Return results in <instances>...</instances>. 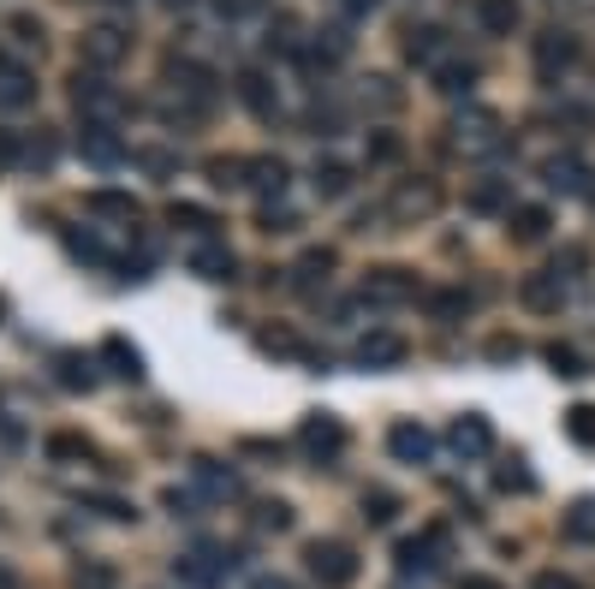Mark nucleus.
I'll return each instance as SVG.
<instances>
[{
    "mask_svg": "<svg viewBox=\"0 0 595 589\" xmlns=\"http://www.w3.org/2000/svg\"><path fill=\"white\" fill-rule=\"evenodd\" d=\"M233 571H238V548H226V542H197L173 560V578L185 589H221Z\"/></svg>",
    "mask_w": 595,
    "mask_h": 589,
    "instance_id": "f257e3e1",
    "label": "nucleus"
},
{
    "mask_svg": "<svg viewBox=\"0 0 595 589\" xmlns=\"http://www.w3.org/2000/svg\"><path fill=\"white\" fill-rule=\"evenodd\" d=\"M447 131H452V149H465V155H500L506 149V126H500L495 108H465Z\"/></svg>",
    "mask_w": 595,
    "mask_h": 589,
    "instance_id": "f03ea898",
    "label": "nucleus"
},
{
    "mask_svg": "<svg viewBox=\"0 0 595 589\" xmlns=\"http://www.w3.org/2000/svg\"><path fill=\"white\" fill-rule=\"evenodd\" d=\"M72 108L84 114V126H119V114H126V96H119L101 72H78V84H72Z\"/></svg>",
    "mask_w": 595,
    "mask_h": 589,
    "instance_id": "7ed1b4c3",
    "label": "nucleus"
},
{
    "mask_svg": "<svg viewBox=\"0 0 595 589\" xmlns=\"http://www.w3.org/2000/svg\"><path fill=\"white\" fill-rule=\"evenodd\" d=\"M60 161V137L55 131H0V167H37L48 173Z\"/></svg>",
    "mask_w": 595,
    "mask_h": 589,
    "instance_id": "20e7f679",
    "label": "nucleus"
},
{
    "mask_svg": "<svg viewBox=\"0 0 595 589\" xmlns=\"http://www.w3.org/2000/svg\"><path fill=\"white\" fill-rule=\"evenodd\" d=\"M435 209H441V185H435V179H399L381 215L399 220V227H417V220H429Z\"/></svg>",
    "mask_w": 595,
    "mask_h": 589,
    "instance_id": "39448f33",
    "label": "nucleus"
},
{
    "mask_svg": "<svg viewBox=\"0 0 595 589\" xmlns=\"http://www.w3.org/2000/svg\"><path fill=\"white\" fill-rule=\"evenodd\" d=\"M304 560H310V578H316L322 589H345V583L358 578V553L345 548V542H334V536L310 542V548H304Z\"/></svg>",
    "mask_w": 595,
    "mask_h": 589,
    "instance_id": "423d86ee",
    "label": "nucleus"
},
{
    "mask_svg": "<svg viewBox=\"0 0 595 589\" xmlns=\"http://www.w3.org/2000/svg\"><path fill=\"white\" fill-rule=\"evenodd\" d=\"M441 560H447V530L406 536V542L393 548V566H399V578H429V571H441Z\"/></svg>",
    "mask_w": 595,
    "mask_h": 589,
    "instance_id": "0eeeda50",
    "label": "nucleus"
},
{
    "mask_svg": "<svg viewBox=\"0 0 595 589\" xmlns=\"http://www.w3.org/2000/svg\"><path fill=\"white\" fill-rule=\"evenodd\" d=\"M298 446H304L316 464H334V459L345 453V423L328 418V411H310V418L298 423Z\"/></svg>",
    "mask_w": 595,
    "mask_h": 589,
    "instance_id": "6e6552de",
    "label": "nucleus"
},
{
    "mask_svg": "<svg viewBox=\"0 0 595 589\" xmlns=\"http://www.w3.org/2000/svg\"><path fill=\"white\" fill-rule=\"evenodd\" d=\"M126 55H131V37L119 24H90L84 30V66H90V72H114Z\"/></svg>",
    "mask_w": 595,
    "mask_h": 589,
    "instance_id": "1a4fd4ad",
    "label": "nucleus"
},
{
    "mask_svg": "<svg viewBox=\"0 0 595 589\" xmlns=\"http://www.w3.org/2000/svg\"><path fill=\"white\" fill-rule=\"evenodd\" d=\"M191 489H197V500H215V507H226V500H238V471L221 459H191Z\"/></svg>",
    "mask_w": 595,
    "mask_h": 589,
    "instance_id": "9d476101",
    "label": "nucleus"
},
{
    "mask_svg": "<svg viewBox=\"0 0 595 589\" xmlns=\"http://www.w3.org/2000/svg\"><path fill=\"white\" fill-rule=\"evenodd\" d=\"M447 446H452L459 459H488V453H495V429H488L482 411H465V418H452Z\"/></svg>",
    "mask_w": 595,
    "mask_h": 589,
    "instance_id": "9b49d317",
    "label": "nucleus"
},
{
    "mask_svg": "<svg viewBox=\"0 0 595 589\" xmlns=\"http://www.w3.org/2000/svg\"><path fill=\"white\" fill-rule=\"evenodd\" d=\"M518 298H524V310H536V316H559V304H566V281H559V268L524 274Z\"/></svg>",
    "mask_w": 595,
    "mask_h": 589,
    "instance_id": "f8f14e48",
    "label": "nucleus"
},
{
    "mask_svg": "<svg viewBox=\"0 0 595 589\" xmlns=\"http://www.w3.org/2000/svg\"><path fill=\"white\" fill-rule=\"evenodd\" d=\"M363 298L370 304H411L417 298V274L411 268H370L363 274Z\"/></svg>",
    "mask_w": 595,
    "mask_h": 589,
    "instance_id": "ddd939ff",
    "label": "nucleus"
},
{
    "mask_svg": "<svg viewBox=\"0 0 595 589\" xmlns=\"http://www.w3.org/2000/svg\"><path fill=\"white\" fill-rule=\"evenodd\" d=\"M358 363H363V370H399V363H406V334H393V327H370V334L358 340Z\"/></svg>",
    "mask_w": 595,
    "mask_h": 589,
    "instance_id": "4468645a",
    "label": "nucleus"
},
{
    "mask_svg": "<svg viewBox=\"0 0 595 589\" xmlns=\"http://www.w3.org/2000/svg\"><path fill=\"white\" fill-rule=\"evenodd\" d=\"M388 453H393L399 464H429V459H435V435H429L423 423L399 418V423L388 429Z\"/></svg>",
    "mask_w": 595,
    "mask_h": 589,
    "instance_id": "2eb2a0df",
    "label": "nucleus"
},
{
    "mask_svg": "<svg viewBox=\"0 0 595 589\" xmlns=\"http://www.w3.org/2000/svg\"><path fill=\"white\" fill-rule=\"evenodd\" d=\"M30 101H37V72L0 55V108H30Z\"/></svg>",
    "mask_w": 595,
    "mask_h": 589,
    "instance_id": "dca6fc26",
    "label": "nucleus"
},
{
    "mask_svg": "<svg viewBox=\"0 0 595 589\" xmlns=\"http://www.w3.org/2000/svg\"><path fill=\"white\" fill-rule=\"evenodd\" d=\"M584 179H589V167L577 161V155H548V161H542V185L559 190V197H577Z\"/></svg>",
    "mask_w": 595,
    "mask_h": 589,
    "instance_id": "f3484780",
    "label": "nucleus"
},
{
    "mask_svg": "<svg viewBox=\"0 0 595 589\" xmlns=\"http://www.w3.org/2000/svg\"><path fill=\"white\" fill-rule=\"evenodd\" d=\"M244 185H251L256 197H280V190L292 185V167L280 161V155H251V173H244Z\"/></svg>",
    "mask_w": 595,
    "mask_h": 589,
    "instance_id": "a211bd4d",
    "label": "nucleus"
},
{
    "mask_svg": "<svg viewBox=\"0 0 595 589\" xmlns=\"http://www.w3.org/2000/svg\"><path fill=\"white\" fill-rule=\"evenodd\" d=\"M328 274H334V251H328V245H310V251L292 263V286H298V292H322Z\"/></svg>",
    "mask_w": 595,
    "mask_h": 589,
    "instance_id": "6ab92c4d",
    "label": "nucleus"
},
{
    "mask_svg": "<svg viewBox=\"0 0 595 589\" xmlns=\"http://www.w3.org/2000/svg\"><path fill=\"white\" fill-rule=\"evenodd\" d=\"M572 60H577V37H566V30H548V37H536V72H542V78L566 72Z\"/></svg>",
    "mask_w": 595,
    "mask_h": 589,
    "instance_id": "aec40b11",
    "label": "nucleus"
},
{
    "mask_svg": "<svg viewBox=\"0 0 595 589\" xmlns=\"http://www.w3.org/2000/svg\"><path fill=\"white\" fill-rule=\"evenodd\" d=\"M470 215H513V179H477L465 190Z\"/></svg>",
    "mask_w": 595,
    "mask_h": 589,
    "instance_id": "412c9836",
    "label": "nucleus"
},
{
    "mask_svg": "<svg viewBox=\"0 0 595 589\" xmlns=\"http://www.w3.org/2000/svg\"><path fill=\"white\" fill-rule=\"evenodd\" d=\"M548 227H554V215L542 209V203H518V209L506 215V233H513L518 245H542V238H548Z\"/></svg>",
    "mask_w": 595,
    "mask_h": 589,
    "instance_id": "4be33fe9",
    "label": "nucleus"
},
{
    "mask_svg": "<svg viewBox=\"0 0 595 589\" xmlns=\"http://www.w3.org/2000/svg\"><path fill=\"white\" fill-rule=\"evenodd\" d=\"M233 90H238V101H244V108H251L256 119H274V114H280V90H274V84L262 78V72H238Z\"/></svg>",
    "mask_w": 595,
    "mask_h": 589,
    "instance_id": "5701e85b",
    "label": "nucleus"
},
{
    "mask_svg": "<svg viewBox=\"0 0 595 589\" xmlns=\"http://www.w3.org/2000/svg\"><path fill=\"white\" fill-rule=\"evenodd\" d=\"M84 209L101 220H119V227H137V197H126V190H90Z\"/></svg>",
    "mask_w": 595,
    "mask_h": 589,
    "instance_id": "b1692460",
    "label": "nucleus"
},
{
    "mask_svg": "<svg viewBox=\"0 0 595 589\" xmlns=\"http://www.w3.org/2000/svg\"><path fill=\"white\" fill-rule=\"evenodd\" d=\"M55 381H60L66 393H90V387H96V357L60 352V357H55Z\"/></svg>",
    "mask_w": 595,
    "mask_h": 589,
    "instance_id": "393cba45",
    "label": "nucleus"
},
{
    "mask_svg": "<svg viewBox=\"0 0 595 589\" xmlns=\"http://www.w3.org/2000/svg\"><path fill=\"white\" fill-rule=\"evenodd\" d=\"M167 84H173V90H179V96H191V101H197V108H203L208 96H215V72H203V66H191V60L167 66Z\"/></svg>",
    "mask_w": 595,
    "mask_h": 589,
    "instance_id": "a878e982",
    "label": "nucleus"
},
{
    "mask_svg": "<svg viewBox=\"0 0 595 589\" xmlns=\"http://www.w3.org/2000/svg\"><path fill=\"white\" fill-rule=\"evenodd\" d=\"M78 144H84V155H90L96 167H114V161H126V144H119V137H114V126H84V137H78Z\"/></svg>",
    "mask_w": 595,
    "mask_h": 589,
    "instance_id": "bb28decb",
    "label": "nucleus"
},
{
    "mask_svg": "<svg viewBox=\"0 0 595 589\" xmlns=\"http://www.w3.org/2000/svg\"><path fill=\"white\" fill-rule=\"evenodd\" d=\"M310 190H316L322 203L345 197V190H352V167H345V161H316V167H310Z\"/></svg>",
    "mask_w": 595,
    "mask_h": 589,
    "instance_id": "cd10ccee",
    "label": "nucleus"
},
{
    "mask_svg": "<svg viewBox=\"0 0 595 589\" xmlns=\"http://www.w3.org/2000/svg\"><path fill=\"white\" fill-rule=\"evenodd\" d=\"M167 227H179V233H191V238H203V245H215V215L197 209V203H173V209H167Z\"/></svg>",
    "mask_w": 595,
    "mask_h": 589,
    "instance_id": "c85d7f7f",
    "label": "nucleus"
},
{
    "mask_svg": "<svg viewBox=\"0 0 595 589\" xmlns=\"http://www.w3.org/2000/svg\"><path fill=\"white\" fill-rule=\"evenodd\" d=\"M101 363L119 375V381H144V357H137V345H126V340H101Z\"/></svg>",
    "mask_w": 595,
    "mask_h": 589,
    "instance_id": "c756f323",
    "label": "nucleus"
},
{
    "mask_svg": "<svg viewBox=\"0 0 595 589\" xmlns=\"http://www.w3.org/2000/svg\"><path fill=\"white\" fill-rule=\"evenodd\" d=\"M477 24L488 37H513L518 30V0H477Z\"/></svg>",
    "mask_w": 595,
    "mask_h": 589,
    "instance_id": "7c9ffc66",
    "label": "nucleus"
},
{
    "mask_svg": "<svg viewBox=\"0 0 595 589\" xmlns=\"http://www.w3.org/2000/svg\"><path fill=\"white\" fill-rule=\"evenodd\" d=\"M191 268H197L203 274V281H233V251H226V245H197V251H191Z\"/></svg>",
    "mask_w": 595,
    "mask_h": 589,
    "instance_id": "2f4dec72",
    "label": "nucleus"
},
{
    "mask_svg": "<svg viewBox=\"0 0 595 589\" xmlns=\"http://www.w3.org/2000/svg\"><path fill=\"white\" fill-rule=\"evenodd\" d=\"M244 173H251V155H215V161H208V185H215V190H238Z\"/></svg>",
    "mask_w": 595,
    "mask_h": 589,
    "instance_id": "473e14b6",
    "label": "nucleus"
},
{
    "mask_svg": "<svg viewBox=\"0 0 595 589\" xmlns=\"http://www.w3.org/2000/svg\"><path fill=\"white\" fill-rule=\"evenodd\" d=\"M470 84H477V66L470 60H447L441 72H435V90L441 96H470Z\"/></svg>",
    "mask_w": 595,
    "mask_h": 589,
    "instance_id": "72a5a7b5",
    "label": "nucleus"
},
{
    "mask_svg": "<svg viewBox=\"0 0 595 589\" xmlns=\"http://www.w3.org/2000/svg\"><path fill=\"white\" fill-rule=\"evenodd\" d=\"M406 60H417V66H435V60H441V30H435V24L406 30Z\"/></svg>",
    "mask_w": 595,
    "mask_h": 589,
    "instance_id": "f704fd0d",
    "label": "nucleus"
},
{
    "mask_svg": "<svg viewBox=\"0 0 595 589\" xmlns=\"http://www.w3.org/2000/svg\"><path fill=\"white\" fill-rule=\"evenodd\" d=\"M566 536H572V542H595V500H572Z\"/></svg>",
    "mask_w": 595,
    "mask_h": 589,
    "instance_id": "c9c22d12",
    "label": "nucleus"
},
{
    "mask_svg": "<svg viewBox=\"0 0 595 589\" xmlns=\"http://www.w3.org/2000/svg\"><path fill=\"white\" fill-rule=\"evenodd\" d=\"M66 251H72L78 263H96V268H108V263H114V256L101 251V245H96L90 233H78V227H66Z\"/></svg>",
    "mask_w": 595,
    "mask_h": 589,
    "instance_id": "e433bc0d",
    "label": "nucleus"
},
{
    "mask_svg": "<svg viewBox=\"0 0 595 589\" xmlns=\"http://www.w3.org/2000/svg\"><path fill=\"white\" fill-rule=\"evenodd\" d=\"M566 435L577 446H595V405H572L566 411Z\"/></svg>",
    "mask_w": 595,
    "mask_h": 589,
    "instance_id": "4c0bfd02",
    "label": "nucleus"
},
{
    "mask_svg": "<svg viewBox=\"0 0 595 589\" xmlns=\"http://www.w3.org/2000/svg\"><path fill=\"white\" fill-rule=\"evenodd\" d=\"M495 482H500V494H530V489H536V477L524 471V459L500 464V471H495Z\"/></svg>",
    "mask_w": 595,
    "mask_h": 589,
    "instance_id": "58836bf2",
    "label": "nucleus"
},
{
    "mask_svg": "<svg viewBox=\"0 0 595 589\" xmlns=\"http://www.w3.org/2000/svg\"><path fill=\"white\" fill-rule=\"evenodd\" d=\"M84 507H90V512H101V518H114V524H131V518H137V507H131V500H114V494H90V500H84Z\"/></svg>",
    "mask_w": 595,
    "mask_h": 589,
    "instance_id": "ea45409f",
    "label": "nucleus"
},
{
    "mask_svg": "<svg viewBox=\"0 0 595 589\" xmlns=\"http://www.w3.org/2000/svg\"><path fill=\"white\" fill-rule=\"evenodd\" d=\"M256 530H292V507H286V500H262V507H256Z\"/></svg>",
    "mask_w": 595,
    "mask_h": 589,
    "instance_id": "a19ab883",
    "label": "nucleus"
},
{
    "mask_svg": "<svg viewBox=\"0 0 595 589\" xmlns=\"http://www.w3.org/2000/svg\"><path fill=\"white\" fill-rule=\"evenodd\" d=\"M72 589H114V571L101 566V560H84V566L72 571Z\"/></svg>",
    "mask_w": 595,
    "mask_h": 589,
    "instance_id": "79ce46f5",
    "label": "nucleus"
},
{
    "mask_svg": "<svg viewBox=\"0 0 595 589\" xmlns=\"http://www.w3.org/2000/svg\"><path fill=\"white\" fill-rule=\"evenodd\" d=\"M7 37L25 42V48H42V24L30 19V12H12V19H7Z\"/></svg>",
    "mask_w": 595,
    "mask_h": 589,
    "instance_id": "37998d69",
    "label": "nucleus"
},
{
    "mask_svg": "<svg viewBox=\"0 0 595 589\" xmlns=\"http://www.w3.org/2000/svg\"><path fill=\"white\" fill-rule=\"evenodd\" d=\"M548 363H554V375H566V381H577V375H584V357H577L572 345H559V340L548 345Z\"/></svg>",
    "mask_w": 595,
    "mask_h": 589,
    "instance_id": "c03bdc74",
    "label": "nucleus"
},
{
    "mask_svg": "<svg viewBox=\"0 0 595 589\" xmlns=\"http://www.w3.org/2000/svg\"><path fill=\"white\" fill-rule=\"evenodd\" d=\"M429 310H435V316H441V322H459L465 310H470V298H465V292H435V298H429Z\"/></svg>",
    "mask_w": 595,
    "mask_h": 589,
    "instance_id": "a18cd8bd",
    "label": "nucleus"
},
{
    "mask_svg": "<svg viewBox=\"0 0 595 589\" xmlns=\"http://www.w3.org/2000/svg\"><path fill=\"white\" fill-rule=\"evenodd\" d=\"M162 507H167L173 518H197L203 500H197V489H167V494H162Z\"/></svg>",
    "mask_w": 595,
    "mask_h": 589,
    "instance_id": "49530a36",
    "label": "nucleus"
},
{
    "mask_svg": "<svg viewBox=\"0 0 595 589\" xmlns=\"http://www.w3.org/2000/svg\"><path fill=\"white\" fill-rule=\"evenodd\" d=\"M393 512H399L393 494H363V518H370V524H393Z\"/></svg>",
    "mask_w": 595,
    "mask_h": 589,
    "instance_id": "de8ad7c7",
    "label": "nucleus"
},
{
    "mask_svg": "<svg viewBox=\"0 0 595 589\" xmlns=\"http://www.w3.org/2000/svg\"><path fill=\"white\" fill-rule=\"evenodd\" d=\"M0 453H7V459L25 453V423L19 418H0Z\"/></svg>",
    "mask_w": 595,
    "mask_h": 589,
    "instance_id": "09e8293b",
    "label": "nucleus"
},
{
    "mask_svg": "<svg viewBox=\"0 0 595 589\" xmlns=\"http://www.w3.org/2000/svg\"><path fill=\"white\" fill-rule=\"evenodd\" d=\"M137 167H144V173H155V179H167V173L179 167V161H173L167 149H137Z\"/></svg>",
    "mask_w": 595,
    "mask_h": 589,
    "instance_id": "8fccbe9b",
    "label": "nucleus"
},
{
    "mask_svg": "<svg viewBox=\"0 0 595 589\" xmlns=\"http://www.w3.org/2000/svg\"><path fill=\"white\" fill-rule=\"evenodd\" d=\"M48 459H90V441H78V435H55V441H48Z\"/></svg>",
    "mask_w": 595,
    "mask_h": 589,
    "instance_id": "3c124183",
    "label": "nucleus"
},
{
    "mask_svg": "<svg viewBox=\"0 0 595 589\" xmlns=\"http://www.w3.org/2000/svg\"><path fill=\"white\" fill-rule=\"evenodd\" d=\"M399 149H406V144H399L393 131H375V137H370V155H375V161H399Z\"/></svg>",
    "mask_w": 595,
    "mask_h": 589,
    "instance_id": "603ef678",
    "label": "nucleus"
},
{
    "mask_svg": "<svg viewBox=\"0 0 595 589\" xmlns=\"http://www.w3.org/2000/svg\"><path fill=\"white\" fill-rule=\"evenodd\" d=\"M256 7H262V0H215V12H221L226 24H233V19H251Z\"/></svg>",
    "mask_w": 595,
    "mask_h": 589,
    "instance_id": "864d4df0",
    "label": "nucleus"
},
{
    "mask_svg": "<svg viewBox=\"0 0 595 589\" xmlns=\"http://www.w3.org/2000/svg\"><path fill=\"white\" fill-rule=\"evenodd\" d=\"M530 589H584L577 578H566V571H536L530 578Z\"/></svg>",
    "mask_w": 595,
    "mask_h": 589,
    "instance_id": "5fc2aeb1",
    "label": "nucleus"
},
{
    "mask_svg": "<svg viewBox=\"0 0 595 589\" xmlns=\"http://www.w3.org/2000/svg\"><path fill=\"white\" fill-rule=\"evenodd\" d=\"M256 345H262V352H280V357H298V340L292 334H262Z\"/></svg>",
    "mask_w": 595,
    "mask_h": 589,
    "instance_id": "6e6d98bb",
    "label": "nucleus"
},
{
    "mask_svg": "<svg viewBox=\"0 0 595 589\" xmlns=\"http://www.w3.org/2000/svg\"><path fill=\"white\" fill-rule=\"evenodd\" d=\"M262 227H269V233H292L298 220H292L286 209H262Z\"/></svg>",
    "mask_w": 595,
    "mask_h": 589,
    "instance_id": "4d7b16f0",
    "label": "nucleus"
},
{
    "mask_svg": "<svg viewBox=\"0 0 595 589\" xmlns=\"http://www.w3.org/2000/svg\"><path fill=\"white\" fill-rule=\"evenodd\" d=\"M0 589H25V583H19V571H12V566H0Z\"/></svg>",
    "mask_w": 595,
    "mask_h": 589,
    "instance_id": "13d9d810",
    "label": "nucleus"
},
{
    "mask_svg": "<svg viewBox=\"0 0 595 589\" xmlns=\"http://www.w3.org/2000/svg\"><path fill=\"white\" fill-rule=\"evenodd\" d=\"M459 589H506V583H495V578H465Z\"/></svg>",
    "mask_w": 595,
    "mask_h": 589,
    "instance_id": "bf43d9fd",
    "label": "nucleus"
},
{
    "mask_svg": "<svg viewBox=\"0 0 595 589\" xmlns=\"http://www.w3.org/2000/svg\"><path fill=\"white\" fill-rule=\"evenodd\" d=\"M251 589H298V583H286V578H256Z\"/></svg>",
    "mask_w": 595,
    "mask_h": 589,
    "instance_id": "052dcab7",
    "label": "nucleus"
},
{
    "mask_svg": "<svg viewBox=\"0 0 595 589\" xmlns=\"http://www.w3.org/2000/svg\"><path fill=\"white\" fill-rule=\"evenodd\" d=\"M345 7H352V12H375L381 0H345Z\"/></svg>",
    "mask_w": 595,
    "mask_h": 589,
    "instance_id": "680f3d73",
    "label": "nucleus"
},
{
    "mask_svg": "<svg viewBox=\"0 0 595 589\" xmlns=\"http://www.w3.org/2000/svg\"><path fill=\"white\" fill-rule=\"evenodd\" d=\"M162 7H173V12H179V7H191V0H162Z\"/></svg>",
    "mask_w": 595,
    "mask_h": 589,
    "instance_id": "e2e57ef3",
    "label": "nucleus"
}]
</instances>
